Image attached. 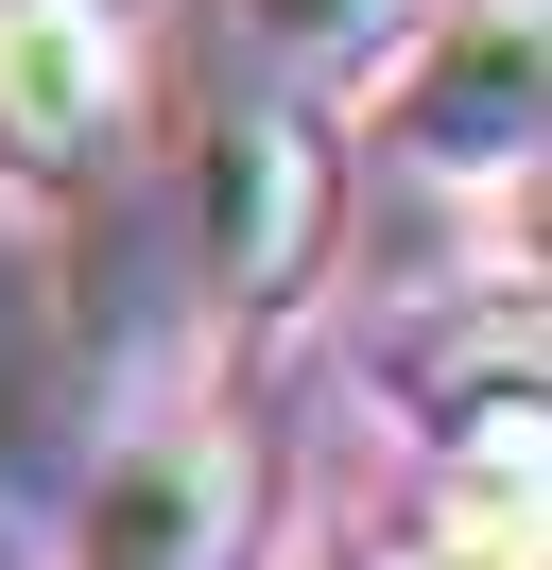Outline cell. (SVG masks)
<instances>
[{
    "instance_id": "7a4b0ae2",
    "label": "cell",
    "mask_w": 552,
    "mask_h": 570,
    "mask_svg": "<svg viewBox=\"0 0 552 570\" xmlns=\"http://www.w3.org/2000/svg\"><path fill=\"white\" fill-rule=\"evenodd\" d=\"M259 432L241 415H138L69 501V570H259Z\"/></svg>"
},
{
    "instance_id": "5b68a950",
    "label": "cell",
    "mask_w": 552,
    "mask_h": 570,
    "mask_svg": "<svg viewBox=\"0 0 552 570\" xmlns=\"http://www.w3.org/2000/svg\"><path fill=\"white\" fill-rule=\"evenodd\" d=\"M52 415H69V294L34 243H0V484L52 450Z\"/></svg>"
},
{
    "instance_id": "277c9868",
    "label": "cell",
    "mask_w": 552,
    "mask_h": 570,
    "mask_svg": "<svg viewBox=\"0 0 552 570\" xmlns=\"http://www.w3.org/2000/svg\"><path fill=\"white\" fill-rule=\"evenodd\" d=\"M138 121V36L121 0H0V174L87 190Z\"/></svg>"
},
{
    "instance_id": "52a82bcc",
    "label": "cell",
    "mask_w": 552,
    "mask_h": 570,
    "mask_svg": "<svg viewBox=\"0 0 552 570\" xmlns=\"http://www.w3.org/2000/svg\"><path fill=\"white\" fill-rule=\"evenodd\" d=\"M0 570H18V553H0Z\"/></svg>"
},
{
    "instance_id": "6da1fadb",
    "label": "cell",
    "mask_w": 552,
    "mask_h": 570,
    "mask_svg": "<svg viewBox=\"0 0 552 570\" xmlns=\"http://www.w3.org/2000/svg\"><path fill=\"white\" fill-rule=\"evenodd\" d=\"M190 259H207V294H225L241 328H276V312L310 294V259H328V121H310V87H241V105H207Z\"/></svg>"
},
{
    "instance_id": "8992f818",
    "label": "cell",
    "mask_w": 552,
    "mask_h": 570,
    "mask_svg": "<svg viewBox=\"0 0 552 570\" xmlns=\"http://www.w3.org/2000/svg\"><path fill=\"white\" fill-rule=\"evenodd\" d=\"M414 18H432V0H241V36H259L276 70H310V87H328V70H379Z\"/></svg>"
},
{
    "instance_id": "3957f363",
    "label": "cell",
    "mask_w": 552,
    "mask_h": 570,
    "mask_svg": "<svg viewBox=\"0 0 552 570\" xmlns=\"http://www.w3.org/2000/svg\"><path fill=\"white\" fill-rule=\"evenodd\" d=\"M552 121V18L535 0H448V36L397 70V156L432 190H518Z\"/></svg>"
}]
</instances>
